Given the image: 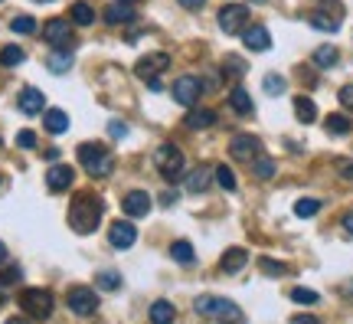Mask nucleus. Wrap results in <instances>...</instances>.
<instances>
[{
	"label": "nucleus",
	"instance_id": "nucleus-1",
	"mask_svg": "<svg viewBox=\"0 0 353 324\" xmlns=\"http://www.w3.org/2000/svg\"><path fill=\"white\" fill-rule=\"evenodd\" d=\"M102 223V200L95 193H86V197H75L73 206H69V226L75 233H95V226Z\"/></svg>",
	"mask_w": 353,
	"mask_h": 324
},
{
	"label": "nucleus",
	"instance_id": "nucleus-2",
	"mask_svg": "<svg viewBox=\"0 0 353 324\" xmlns=\"http://www.w3.org/2000/svg\"><path fill=\"white\" fill-rule=\"evenodd\" d=\"M196 314H206V318H216L220 324H246V314L242 308L229 301V298H216V295H203V298H196Z\"/></svg>",
	"mask_w": 353,
	"mask_h": 324
},
{
	"label": "nucleus",
	"instance_id": "nucleus-3",
	"mask_svg": "<svg viewBox=\"0 0 353 324\" xmlns=\"http://www.w3.org/2000/svg\"><path fill=\"white\" fill-rule=\"evenodd\" d=\"M79 164L86 167L88 177H108L112 174V154H108V147L105 145H95V141H88V145H79Z\"/></svg>",
	"mask_w": 353,
	"mask_h": 324
},
{
	"label": "nucleus",
	"instance_id": "nucleus-4",
	"mask_svg": "<svg viewBox=\"0 0 353 324\" xmlns=\"http://www.w3.org/2000/svg\"><path fill=\"white\" fill-rule=\"evenodd\" d=\"M154 164H157V171H161L164 180H180V177H183V167H187V158H183V151H180V147L167 141V145L157 147Z\"/></svg>",
	"mask_w": 353,
	"mask_h": 324
},
{
	"label": "nucleus",
	"instance_id": "nucleus-5",
	"mask_svg": "<svg viewBox=\"0 0 353 324\" xmlns=\"http://www.w3.org/2000/svg\"><path fill=\"white\" fill-rule=\"evenodd\" d=\"M53 295L46 292V288H27V292L20 295V308L27 311L29 318H36V321H46L49 314H53Z\"/></svg>",
	"mask_w": 353,
	"mask_h": 324
},
{
	"label": "nucleus",
	"instance_id": "nucleus-6",
	"mask_svg": "<svg viewBox=\"0 0 353 324\" xmlns=\"http://www.w3.org/2000/svg\"><path fill=\"white\" fill-rule=\"evenodd\" d=\"M69 308L79 314V318H88V314H95L99 311V295H95V288H88V285H75V288H69Z\"/></svg>",
	"mask_w": 353,
	"mask_h": 324
},
{
	"label": "nucleus",
	"instance_id": "nucleus-7",
	"mask_svg": "<svg viewBox=\"0 0 353 324\" xmlns=\"http://www.w3.org/2000/svg\"><path fill=\"white\" fill-rule=\"evenodd\" d=\"M246 23H249V7H242V3H226V7L220 10L222 33L235 36V33H242V29H246Z\"/></svg>",
	"mask_w": 353,
	"mask_h": 324
},
{
	"label": "nucleus",
	"instance_id": "nucleus-8",
	"mask_svg": "<svg viewBox=\"0 0 353 324\" xmlns=\"http://www.w3.org/2000/svg\"><path fill=\"white\" fill-rule=\"evenodd\" d=\"M43 40L49 46H56V49H66V46H73V27H69V20H46L43 23Z\"/></svg>",
	"mask_w": 353,
	"mask_h": 324
},
{
	"label": "nucleus",
	"instance_id": "nucleus-9",
	"mask_svg": "<svg viewBox=\"0 0 353 324\" xmlns=\"http://www.w3.org/2000/svg\"><path fill=\"white\" fill-rule=\"evenodd\" d=\"M170 66V59H167V53H151V56L138 59V66H134V73H138V79H144V82H154L157 75L164 73Z\"/></svg>",
	"mask_w": 353,
	"mask_h": 324
},
{
	"label": "nucleus",
	"instance_id": "nucleus-10",
	"mask_svg": "<svg viewBox=\"0 0 353 324\" xmlns=\"http://www.w3.org/2000/svg\"><path fill=\"white\" fill-rule=\"evenodd\" d=\"M108 242H112L115 249H131L134 242H138V229H134V223H128V220L112 223V229H108Z\"/></svg>",
	"mask_w": 353,
	"mask_h": 324
},
{
	"label": "nucleus",
	"instance_id": "nucleus-11",
	"mask_svg": "<svg viewBox=\"0 0 353 324\" xmlns=\"http://www.w3.org/2000/svg\"><path fill=\"white\" fill-rule=\"evenodd\" d=\"M196 99H200V79H193V75H180V79L174 82V102L193 108Z\"/></svg>",
	"mask_w": 353,
	"mask_h": 324
},
{
	"label": "nucleus",
	"instance_id": "nucleus-12",
	"mask_svg": "<svg viewBox=\"0 0 353 324\" xmlns=\"http://www.w3.org/2000/svg\"><path fill=\"white\" fill-rule=\"evenodd\" d=\"M73 180H75V174H73V167H69V164H53V167L46 171V187H49L53 193L69 190V187H73Z\"/></svg>",
	"mask_w": 353,
	"mask_h": 324
},
{
	"label": "nucleus",
	"instance_id": "nucleus-13",
	"mask_svg": "<svg viewBox=\"0 0 353 324\" xmlns=\"http://www.w3.org/2000/svg\"><path fill=\"white\" fill-rule=\"evenodd\" d=\"M259 151H262V145H259V138H252V134H235L233 141H229V154H233L235 161H252Z\"/></svg>",
	"mask_w": 353,
	"mask_h": 324
},
{
	"label": "nucleus",
	"instance_id": "nucleus-14",
	"mask_svg": "<svg viewBox=\"0 0 353 324\" xmlns=\"http://www.w3.org/2000/svg\"><path fill=\"white\" fill-rule=\"evenodd\" d=\"M16 108L23 112V115H43L46 112V99H43V92L40 88H23L20 95H16Z\"/></svg>",
	"mask_w": 353,
	"mask_h": 324
},
{
	"label": "nucleus",
	"instance_id": "nucleus-15",
	"mask_svg": "<svg viewBox=\"0 0 353 324\" xmlns=\"http://www.w3.org/2000/svg\"><path fill=\"white\" fill-rule=\"evenodd\" d=\"M121 206H125L128 216H147L151 213V197H147V190H131L121 200Z\"/></svg>",
	"mask_w": 353,
	"mask_h": 324
},
{
	"label": "nucleus",
	"instance_id": "nucleus-16",
	"mask_svg": "<svg viewBox=\"0 0 353 324\" xmlns=\"http://www.w3.org/2000/svg\"><path fill=\"white\" fill-rule=\"evenodd\" d=\"M242 43L249 46L252 53H265L272 46V36H268L265 27H249V29H242Z\"/></svg>",
	"mask_w": 353,
	"mask_h": 324
},
{
	"label": "nucleus",
	"instance_id": "nucleus-17",
	"mask_svg": "<svg viewBox=\"0 0 353 324\" xmlns=\"http://www.w3.org/2000/svg\"><path fill=\"white\" fill-rule=\"evenodd\" d=\"M229 108H233L235 115H252V112H255V102H252V95L242 86H233V92H229Z\"/></svg>",
	"mask_w": 353,
	"mask_h": 324
},
{
	"label": "nucleus",
	"instance_id": "nucleus-18",
	"mask_svg": "<svg viewBox=\"0 0 353 324\" xmlns=\"http://www.w3.org/2000/svg\"><path fill=\"white\" fill-rule=\"evenodd\" d=\"M128 20H134V7H128L125 0H115V3L105 7V23L118 27V23H128Z\"/></svg>",
	"mask_w": 353,
	"mask_h": 324
},
{
	"label": "nucleus",
	"instance_id": "nucleus-19",
	"mask_svg": "<svg viewBox=\"0 0 353 324\" xmlns=\"http://www.w3.org/2000/svg\"><path fill=\"white\" fill-rule=\"evenodd\" d=\"M43 125L49 134H62L69 128V115L62 112V108H46L43 112Z\"/></svg>",
	"mask_w": 353,
	"mask_h": 324
},
{
	"label": "nucleus",
	"instance_id": "nucleus-20",
	"mask_svg": "<svg viewBox=\"0 0 353 324\" xmlns=\"http://www.w3.org/2000/svg\"><path fill=\"white\" fill-rule=\"evenodd\" d=\"M222 272H229V275H235V272H242L246 265H249V252L246 249H226V256H222Z\"/></svg>",
	"mask_w": 353,
	"mask_h": 324
},
{
	"label": "nucleus",
	"instance_id": "nucleus-21",
	"mask_svg": "<svg viewBox=\"0 0 353 324\" xmlns=\"http://www.w3.org/2000/svg\"><path fill=\"white\" fill-rule=\"evenodd\" d=\"M174 318H176V308L167 298H157L151 305V324H174Z\"/></svg>",
	"mask_w": 353,
	"mask_h": 324
},
{
	"label": "nucleus",
	"instance_id": "nucleus-22",
	"mask_svg": "<svg viewBox=\"0 0 353 324\" xmlns=\"http://www.w3.org/2000/svg\"><path fill=\"white\" fill-rule=\"evenodd\" d=\"M337 59H340L337 46L327 43V46H317V49H314V66H317V69H334Z\"/></svg>",
	"mask_w": 353,
	"mask_h": 324
},
{
	"label": "nucleus",
	"instance_id": "nucleus-23",
	"mask_svg": "<svg viewBox=\"0 0 353 324\" xmlns=\"http://www.w3.org/2000/svg\"><path fill=\"white\" fill-rule=\"evenodd\" d=\"M294 115H298V121H304V125H314L317 121V105L311 102V99H304V95H298L294 99Z\"/></svg>",
	"mask_w": 353,
	"mask_h": 324
},
{
	"label": "nucleus",
	"instance_id": "nucleus-24",
	"mask_svg": "<svg viewBox=\"0 0 353 324\" xmlns=\"http://www.w3.org/2000/svg\"><path fill=\"white\" fill-rule=\"evenodd\" d=\"M213 121H216V112H209V108H193L190 115L183 118V125L193 128V132H196V128H209Z\"/></svg>",
	"mask_w": 353,
	"mask_h": 324
},
{
	"label": "nucleus",
	"instance_id": "nucleus-25",
	"mask_svg": "<svg viewBox=\"0 0 353 324\" xmlns=\"http://www.w3.org/2000/svg\"><path fill=\"white\" fill-rule=\"evenodd\" d=\"M73 20L79 23V27L95 23V10H92V3H86V0H75V3H73Z\"/></svg>",
	"mask_w": 353,
	"mask_h": 324
},
{
	"label": "nucleus",
	"instance_id": "nucleus-26",
	"mask_svg": "<svg viewBox=\"0 0 353 324\" xmlns=\"http://www.w3.org/2000/svg\"><path fill=\"white\" fill-rule=\"evenodd\" d=\"M249 167H252V174L259 177V180H268V177H275V161L272 158H255V161H249Z\"/></svg>",
	"mask_w": 353,
	"mask_h": 324
},
{
	"label": "nucleus",
	"instance_id": "nucleus-27",
	"mask_svg": "<svg viewBox=\"0 0 353 324\" xmlns=\"http://www.w3.org/2000/svg\"><path fill=\"white\" fill-rule=\"evenodd\" d=\"M23 59H27V53H23L20 46H3V49H0V66H7V69L20 66Z\"/></svg>",
	"mask_w": 353,
	"mask_h": 324
},
{
	"label": "nucleus",
	"instance_id": "nucleus-28",
	"mask_svg": "<svg viewBox=\"0 0 353 324\" xmlns=\"http://www.w3.org/2000/svg\"><path fill=\"white\" fill-rule=\"evenodd\" d=\"M46 69L49 73H69L73 69V56L69 53H53V56L46 59Z\"/></svg>",
	"mask_w": 353,
	"mask_h": 324
},
{
	"label": "nucleus",
	"instance_id": "nucleus-29",
	"mask_svg": "<svg viewBox=\"0 0 353 324\" xmlns=\"http://www.w3.org/2000/svg\"><path fill=\"white\" fill-rule=\"evenodd\" d=\"M324 128H327V134H347L353 125H350V118L347 115H330L327 121H324Z\"/></svg>",
	"mask_w": 353,
	"mask_h": 324
},
{
	"label": "nucleus",
	"instance_id": "nucleus-30",
	"mask_svg": "<svg viewBox=\"0 0 353 324\" xmlns=\"http://www.w3.org/2000/svg\"><path fill=\"white\" fill-rule=\"evenodd\" d=\"M170 256H174L176 262L190 265V262H193V246H190V242H187V239H176L174 246H170Z\"/></svg>",
	"mask_w": 353,
	"mask_h": 324
},
{
	"label": "nucleus",
	"instance_id": "nucleus-31",
	"mask_svg": "<svg viewBox=\"0 0 353 324\" xmlns=\"http://www.w3.org/2000/svg\"><path fill=\"white\" fill-rule=\"evenodd\" d=\"M206 184H209V171H206V167H196V171L187 177V190H193V193L206 190Z\"/></svg>",
	"mask_w": 353,
	"mask_h": 324
},
{
	"label": "nucleus",
	"instance_id": "nucleus-32",
	"mask_svg": "<svg viewBox=\"0 0 353 324\" xmlns=\"http://www.w3.org/2000/svg\"><path fill=\"white\" fill-rule=\"evenodd\" d=\"M311 27H317V29H324V33H334V29L340 27V20L337 16H327V14H311Z\"/></svg>",
	"mask_w": 353,
	"mask_h": 324
},
{
	"label": "nucleus",
	"instance_id": "nucleus-33",
	"mask_svg": "<svg viewBox=\"0 0 353 324\" xmlns=\"http://www.w3.org/2000/svg\"><path fill=\"white\" fill-rule=\"evenodd\" d=\"M10 29H14V33H23V36H33V33L40 29V23H36L33 16H14Z\"/></svg>",
	"mask_w": 353,
	"mask_h": 324
},
{
	"label": "nucleus",
	"instance_id": "nucleus-34",
	"mask_svg": "<svg viewBox=\"0 0 353 324\" xmlns=\"http://www.w3.org/2000/svg\"><path fill=\"white\" fill-rule=\"evenodd\" d=\"M321 210V200H311V197H304V200H298L294 203V213L301 216V220H308V216H314Z\"/></svg>",
	"mask_w": 353,
	"mask_h": 324
},
{
	"label": "nucleus",
	"instance_id": "nucleus-35",
	"mask_svg": "<svg viewBox=\"0 0 353 324\" xmlns=\"http://www.w3.org/2000/svg\"><path fill=\"white\" fill-rule=\"evenodd\" d=\"M216 184H220L222 190H235V174H233V167L220 164V167H216Z\"/></svg>",
	"mask_w": 353,
	"mask_h": 324
},
{
	"label": "nucleus",
	"instance_id": "nucleus-36",
	"mask_svg": "<svg viewBox=\"0 0 353 324\" xmlns=\"http://www.w3.org/2000/svg\"><path fill=\"white\" fill-rule=\"evenodd\" d=\"M317 298L321 295L311 292V288H291V301H298V305H317Z\"/></svg>",
	"mask_w": 353,
	"mask_h": 324
},
{
	"label": "nucleus",
	"instance_id": "nucleus-37",
	"mask_svg": "<svg viewBox=\"0 0 353 324\" xmlns=\"http://www.w3.org/2000/svg\"><path fill=\"white\" fill-rule=\"evenodd\" d=\"M265 92H268V95H281V92H285V79L275 73H268L265 75Z\"/></svg>",
	"mask_w": 353,
	"mask_h": 324
},
{
	"label": "nucleus",
	"instance_id": "nucleus-38",
	"mask_svg": "<svg viewBox=\"0 0 353 324\" xmlns=\"http://www.w3.org/2000/svg\"><path fill=\"white\" fill-rule=\"evenodd\" d=\"M222 69H226L229 75H242V73H246V62H242V59H239V56L233 53V56H226V62H222Z\"/></svg>",
	"mask_w": 353,
	"mask_h": 324
},
{
	"label": "nucleus",
	"instance_id": "nucleus-39",
	"mask_svg": "<svg viewBox=\"0 0 353 324\" xmlns=\"http://www.w3.org/2000/svg\"><path fill=\"white\" fill-rule=\"evenodd\" d=\"M99 288H118V285H121V275H118V272H99Z\"/></svg>",
	"mask_w": 353,
	"mask_h": 324
},
{
	"label": "nucleus",
	"instance_id": "nucleus-40",
	"mask_svg": "<svg viewBox=\"0 0 353 324\" xmlns=\"http://www.w3.org/2000/svg\"><path fill=\"white\" fill-rule=\"evenodd\" d=\"M20 279H23V272H20L16 265H10V269H7V272L0 275V285H16Z\"/></svg>",
	"mask_w": 353,
	"mask_h": 324
},
{
	"label": "nucleus",
	"instance_id": "nucleus-41",
	"mask_svg": "<svg viewBox=\"0 0 353 324\" xmlns=\"http://www.w3.org/2000/svg\"><path fill=\"white\" fill-rule=\"evenodd\" d=\"M16 145L23 147V151L36 147V134H33V132H20V134H16Z\"/></svg>",
	"mask_w": 353,
	"mask_h": 324
},
{
	"label": "nucleus",
	"instance_id": "nucleus-42",
	"mask_svg": "<svg viewBox=\"0 0 353 324\" xmlns=\"http://www.w3.org/2000/svg\"><path fill=\"white\" fill-rule=\"evenodd\" d=\"M340 105H343L347 112H353V82H350V86L340 88Z\"/></svg>",
	"mask_w": 353,
	"mask_h": 324
},
{
	"label": "nucleus",
	"instance_id": "nucleus-43",
	"mask_svg": "<svg viewBox=\"0 0 353 324\" xmlns=\"http://www.w3.org/2000/svg\"><path fill=\"white\" fill-rule=\"evenodd\" d=\"M262 269L268 275H285V265L281 262H272V259H262Z\"/></svg>",
	"mask_w": 353,
	"mask_h": 324
},
{
	"label": "nucleus",
	"instance_id": "nucleus-44",
	"mask_svg": "<svg viewBox=\"0 0 353 324\" xmlns=\"http://www.w3.org/2000/svg\"><path fill=\"white\" fill-rule=\"evenodd\" d=\"M108 134H115V138H125V134H128V125H125V121H112V125H108Z\"/></svg>",
	"mask_w": 353,
	"mask_h": 324
},
{
	"label": "nucleus",
	"instance_id": "nucleus-45",
	"mask_svg": "<svg viewBox=\"0 0 353 324\" xmlns=\"http://www.w3.org/2000/svg\"><path fill=\"white\" fill-rule=\"evenodd\" d=\"M337 171H340V177H347L353 184V161H337Z\"/></svg>",
	"mask_w": 353,
	"mask_h": 324
},
{
	"label": "nucleus",
	"instance_id": "nucleus-46",
	"mask_svg": "<svg viewBox=\"0 0 353 324\" xmlns=\"http://www.w3.org/2000/svg\"><path fill=\"white\" fill-rule=\"evenodd\" d=\"M291 324H321V321H317L314 314H294V318H291Z\"/></svg>",
	"mask_w": 353,
	"mask_h": 324
},
{
	"label": "nucleus",
	"instance_id": "nucleus-47",
	"mask_svg": "<svg viewBox=\"0 0 353 324\" xmlns=\"http://www.w3.org/2000/svg\"><path fill=\"white\" fill-rule=\"evenodd\" d=\"M180 7H187V10H196V7H203L206 0H176Z\"/></svg>",
	"mask_w": 353,
	"mask_h": 324
},
{
	"label": "nucleus",
	"instance_id": "nucleus-48",
	"mask_svg": "<svg viewBox=\"0 0 353 324\" xmlns=\"http://www.w3.org/2000/svg\"><path fill=\"white\" fill-rule=\"evenodd\" d=\"M340 292L347 295V301H353V279H350V282H343V288H340Z\"/></svg>",
	"mask_w": 353,
	"mask_h": 324
},
{
	"label": "nucleus",
	"instance_id": "nucleus-49",
	"mask_svg": "<svg viewBox=\"0 0 353 324\" xmlns=\"http://www.w3.org/2000/svg\"><path fill=\"white\" fill-rule=\"evenodd\" d=\"M343 229H347V233L353 236V210H350V213H347V216H343Z\"/></svg>",
	"mask_w": 353,
	"mask_h": 324
},
{
	"label": "nucleus",
	"instance_id": "nucleus-50",
	"mask_svg": "<svg viewBox=\"0 0 353 324\" xmlns=\"http://www.w3.org/2000/svg\"><path fill=\"white\" fill-rule=\"evenodd\" d=\"M7 301V285H0V305Z\"/></svg>",
	"mask_w": 353,
	"mask_h": 324
},
{
	"label": "nucleus",
	"instance_id": "nucleus-51",
	"mask_svg": "<svg viewBox=\"0 0 353 324\" xmlns=\"http://www.w3.org/2000/svg\"><path fill=\"white\" fill-rule=\"evenodd\" d=\"M0 262H7V246L0 242Z\"/></svg>",
	"mask_w": 353,
	"mask_h": 324
},
{
	"label": "nucleus",
	"instance_id": "nucleus-52",
	"mask_svg": "<svg viewBox=\"0 0 353 324\" xmlns=\"http://www.w3.org/2000/svg\"><path fill=\"white\" fill-rule=\"evenodd\" d=\"M7 324H23V321H20V318H10V321H7Z\"/></svg>",
	"mask_w": 353,
	"mask_h": 324
},
{
	"label": "nucleus",
	"instance_id": "nucleus-53",
	"mask_svg": "<svg viewBox=\"0 0 353 324\" xmlns=\"http://www.w3.org/2000/svg\"><path fill=\"white\" fill-rule=\"evenodd\" d=\"M40 3H49V0H40Z\"/></svg>",
	"mask_w": 353,
	"mask_h": 324
},
{
	"label": "nucleus",
	"instance_id": "nucleus-54",
	"mask_svg": "<svg viewBox=\"0 0 353 324\" xmlns=\"http://www.w3.org/2000/svg\"><path fill=\"white\" fill-rule=\"evenodd\" d=\"M255 3H262V0H255Z\"/></svg>",
	"mask_w": 353,
	"mask_h": 324
}]
</instances>
